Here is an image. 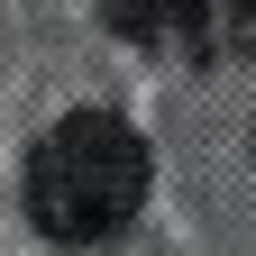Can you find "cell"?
I'll return each instance as SVG.
<instances>
[{
  "instance_id": "1",
  "label": "cell",
  "mask_w": 256,
  "mask_h": 256,
  "mask_svg": "<svg viewBox=\"0 0 256 256\" xmlns=\"http://www.w3.org/2000/svg\"><path fill=\"white\" fill-rule=\"evenodd\" d=\"M146 202V138L119 110H74L55 119L28 156V220L55 247H101L119 238Z\"/></svg>"
},
{
  "instance_id": "3",
  "label": "cell",
  "mask_w": 256,
  "mask_h": 256,
  "mask_svg": "<svg viewBox=\"0 0 256 256\" xmlns=\"http://www.w3.org/2000/svg\"><path fill=\"white\" fill-rule=\"evenodd\" d=\"M156 10H165V0H101V18L119 28L128 46H146V28H156Z\"/></svg>"
},
{
  "instance_id": "2",
  "label": "cell",
  "mask_w": 256,
  "mask_h": 256,
  "mask_svg": "<svg viewBox=\"0 0 256 256\" xmlns=\"http://www.w3.org/2000/svg\"><path fill=\"white\" fill-rule=\"evenodd\" d=\"M146 55L183 64H256V0H165L146 28Z\"/></svg>"
}]
</instances>
